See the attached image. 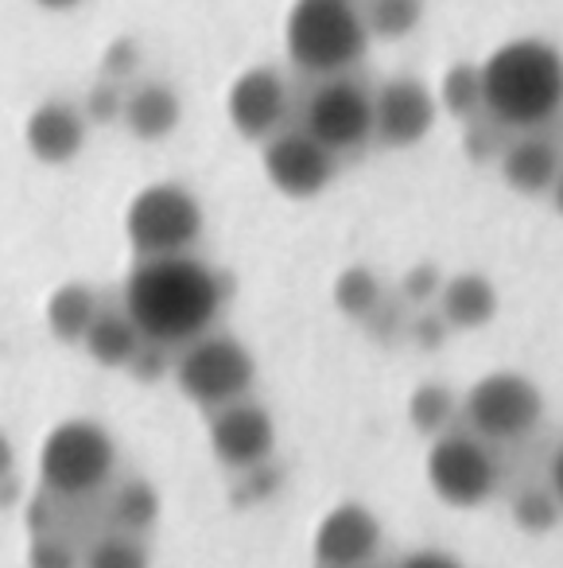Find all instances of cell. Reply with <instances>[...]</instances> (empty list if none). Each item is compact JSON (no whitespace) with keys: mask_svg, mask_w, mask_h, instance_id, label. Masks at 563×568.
<instances>
[{"mask_svg":"<svg viewBox=\"0 0 563 568\" xmlns=\"http://www.w3.org/2000/svg\"><path fill=\"white\" fill-rule=\"evenodd\" d=\"M125 316L136 324L144 343L187 347L203 339L226 304V281L195 253L144 257L133 265L125 288Z\"/></svg>","mask_w":563,"mask_h":568,"instance_id":"obj_1","label":"cell"},{"mask_svg":"<svg viewBox=\"0 0 563 568\" xmlns=\"http://www.w3.org/2000/svg\"><path fill=\"white\" fill-rule=\"evenodd\" d=\"M485 118L505 133H540L563 110V55L547 40H509L482 63Z\"/></svg>","mask_w":563,"mask_h":568,"instance_id":"obj_2","label":"cell"},{"mask_svg":"<svg viewBox=\"0 0 563 568\" xmlns=\"http://www.w3.org/2000/svg\"><path fill=\"white\" fill-rule=\"evenodd\" d=\"M284 48L296 71L311 79H338L361 63L369 28L358 0H296L284 24Z\"/></svg>","mask_w":563,"mask_h":568,"instance_id":"obj_3","label":"cell"},{"mask_svg":"<svg viewBox=\"0 0 563 568\" xmlns=\"http://www.w3.org/2000/svg\"><path fill=\"white\" fill-rule=\"evenodd\" d=\"M117 471V440L98 420L71 417L55 425L40 452V479L55 498H86Z\"/></svg>","mask_w":563,"mask_h":568,"instance_id":"obj_4","label":"cell"},{"mask_svg":"<svg viewBox=\"0 0 563 568\" xmlns=\"http://www.w3.org/2000/svg\"><path fill=\"white\" fill-rule=\"evenodd\" d=\"M125 237L136 261L191 253L203 237V206L183 183H149L133 195L125 211Z\"/></svg>","mask_w":563,"mask_h":568,"instance_id":"obj_5","label":"cell"},{"mask_svg":"<svg viewBox=\"0 0 563 568\" xmlns=\"http://www.w3.org/2000/svg\"><path fill=\"white\" fill-rule=\"evenodd\" d=\"M172 378L183 397L214 413L249 394L257 363L249 347L234 335H203L183 347V355L172 363Z\"/></svg>","mask_w":563,"mask_h":568,"instance_id":"obj_6","label":"cell"},{"mask_svg":"<svg viewBox=\"0 0 563 568\" xmlns=\"http://www.w3.org/2000/svg\"><path fill=\"white\" fill-rule=\"evenodd\" d=\"M467 428L485 444H516L536 433L544 420V394L529 374L493 371L470 386L467 402Z\"/></svg>","mask_w":563,"mask_h":568,"instance_id":"obj_7","label":"cell"},{"mask_svg":"<svg viewBox=\"0 0 563 568\" xmlns=\"http://www.w3.org/2000/svg\"><path fill=\"white\" fill-rule=\"evenodd\" d=\"M423 471H428V487L436 490V498H443L454 510H474V506L490 503L498 490L493 448L478 440L470 428L436 436L428 459H423Z\"/></svg>","mask_w":563,"mask_h":568,"instance_id":"obj_8","label":"cell"},{"mask_svg":"<svg viewBox=\"0 0 563 568\" xmlns=\"http://www.w3.org/2000/svg\"><path fill=\"white\" fill-rule=\"evenodd\" d=\"M304 133H311L335 156L338 152L361 149L373 136V94L361 82H354L350 74L323 79L307 94Z\"/></svg>","mask_w":563,"mask_h":568,"instance_id":"obj_9","label":"cell"},{"mask_svg":"<svg viewBox=\"0 0 563 568\" xmlns=\"http://www.w3.org/2000/svg\"><path fill=\"white\" fill-rule=\"evenodd\" d=\"M265 175L280 195L288 199H315L335 180V152L323 149L304 129H280L260 152Z\"/></svg>","mask_w":563,"mask_h":568,"instance_id":"obj_10","label":"cell"},{"mask_svg":"<svg viewBox=\"0 0 563 568\" xmlns=\"http://www.w3.org/2000/svg\"><path fill=\"white\" fill-rule=\"evenodd\" d=\"M211 452L234 471H257L276 452V425L265 405L234 402L211 413Z\"/></svg>","mask_w":563,"mask_h":568,"instance_id":"obj_11","label":"cell"},{"mask_svg":"<svg viewBox=\"0 0 563 568\" xmlns=\"http://www.w3.org/2000/svg\"><path fill=\"white\" fill-rule=\"evenodd\" d=\"M436 94L412 74H400L373 94V136L385 149H412L436 125Z\"/></svg>","mask_w":563,"mask_h":568,"instance_id":"obj_12","label":"cell"},{"mask_svg":"<svg viewBox=\"0 0 563 568\" xmlns=\"http://www.w3.org/2000/svg\"><path fill=\"white\" fill-rule=\"evenodd\" d=\"M288 82L280 79L276 67H249L234 79L226 94L229 125L245 136V141H273L284 129L288 118Z\"/></svg>","mask_w":563,"mask_h":568,"instance_id":"obj_13","label":"cell"},{"mask_svg":"<svg viewBox=\"0 0 563 568\" xmlns=\"http://www.w3.org/2000/svg\"><path fill=\"white\" fill-rule=\"evenodd\" d=\"M377 549H381V521L361 503H338L315 529L319 568H366Z\"/></svg>","mask_w":563,"mask_h":568,"instance_id":"obj_14","label":"cell"},{"mask_svg":"<svg viewBox=\"0 0 563 568\" xmlns=\"http://www.w3.org/2000/svg\"><path fill=\"white\" fill-rule=\"evenodd\" d=\"M86 113L66 98H48L24 121V144L40 164L63 168L86 149Z\"/></svg>","mask_w":563,"mask_h":568,"instance_id":"obj_15","label":"cell"},{"mask_svg":"<svg viewBox=\"0 0 563 568\" xmlns=\"http://www.w3.org/2000/svg\"><path fill=\"white\" fill-rule=\"evenodd\" d=\"M501 180L516 191V195H547L552 183L563 172V156L555 149L552 136L544 133H516L513 141H505L498 156Z\"/></svg>","mask_w":563,"mask_h":568,"instance_id":"obj_16","label":"cell"},{"mask_svg":"<svg viewBox=\"0 0 563 568\" xmlns=\"http://www.w3.org/2000/svg\"><path fill=\"white\" fill-rule=\"evenodd\" d=\"M183 102L167 82H141L133 94H125V129L144 144H160L180 129Z\"/></svg>","mask_w":563,"mask_h":568,"instance_id":"obj_17","label":"cell"},{"mask_svg":"<svg viewBox=\"0 0 563 568\" xmlns=\"http://www.w3.org/2000/svg\"><path fill=\"white\" fill-rule=\"evenodd\" d=\"M498 312V288L490 276L482 273H459L443 281L439 293V316L451 332H478L485 327Z\"/></svg>","mask_w":563,"mask_h":568,"instance_id":"obj_18","label":"cell"},{"mask_svg":"<svg viewBox=\"0 0 563 568\" xmlns=\"http://www.w3.org/2000/svg\"><path fill=\"white\" fill-rule=\"evenodd\" d=\"M86 355L98 366H110V371H125L133 366V358L141 355L144 335L136 332V324L125 316V308H102L90 324L86 339H82Z\"/></svg>","mask_w":563,"mask_h":568,"instance_id":"obj_19","label":"cell"},{"mask_svg":"<svg viewBox=\"0 0 563 568\" xmlns=\"http://www.w3.org/2000/svg\"><path fill=\"white\" fill-rule=\"evenodd\" d=\"M98 312L102 308H98V296L90 284H82V281L59 284L48 301V327L59 343H82Z\"/></svg>","mask_w":563,"mask_h":568,"instance_id":"obj_20","label":"cell"},{"mask_svg":"<svg viewBox=\"0 0 563 568\" xmlns=\"http://www.w3.org/2000/svg\"><path fill=\"white\" fill-rule=\"evenodd\" d=\"M160 518V495L152 483L144 479H125L117 490H113V503H110V521L117 534L129 537H141L156 526Z\"/></svg>","mask_w":563,"mask_h":568,"instance_id":"obj_21","label":"cell"},{"mask_svg":"<svg viewBox=\"0 0 563 568\" xmlns=\"http://www.w3.org/2000/svg\"><path fill=\"white\" fill-rule=\"evenodd\" d=\"M439 105L454 121H474L485 113V87H482V63H451L439 82Z\"/></svg>","mask_w":563,"mask_h":568,"instance_id":"obj_22","label":"cell"},{"mask_svg":"<svg viewBox=\"0 0 563 568\" xmlns=\"http://www.w3.org/2000/svg\"><path fill=\"white\" fill-rule=\"evenodd\" d=\"M385 301V288H381V276L366 265H354L346 268L342 276L335 281V308L350 320H373L381 312Z\"/></svg>","mask_w":563,"mask_h":568,"instance_id":"obj_23","label":"cell"},{"mask_svg":"<svg viewBox=\"0 0 563 568\" xmlns=\"http://www.w3.org/2000/svg\"><path fill=\"white\" fill-rule=\"evenodd\" d=\"M454 413H459V402H454V394L443 382H423V386L408 397V420H412L416 433L431 436V440L447 433Z\"/></svg>","mask_w":563,"mask_h":568,"instance_id":"obj_24","label":"cell"},{"mask_svg":"<svg viewBox=\"0 0 563 568\" xmlns=\"http://www.w3.org/2000/svg\"><path fill=\"white\" fill-rule=\"evenodd\" d=\"M361 17H366L369 40H405L420 28L423 4L420 0H366L361 4Z\"/></svg>","mask_w":563,"mask_h":568,"instance_id":"obj_25","label":"cell"},{"mask_svg":"<svg viewBox=\"0 0 563 568\" xmlns=\"http://www.w3.org/2000/svg\"><path fill=\"white\" fill-rule=\"evenodd\" d=\"M82 568H152V560L141 537L110 534L98 545H90V552L82 557Z\"/></svg>","mask_w":563,"mask_h":568,"instance_id":"obj_26","label":"cell"},{"mask_svg":"<svg viewBox=\"0 0 563 568\" xmlns=\"http://www.w3.org/2000/svg\"><path fill=\"white\" fill-rule=\"evenodd\" d=\"M560 498L552 495V487L547 490H521L513 503V518L521 529H529V534H547V529L560 521Z\"/></svg>","mask_w":563,"mask_h":568,"instance_id":"obj_27","label":"cell"},{"mask_svg":"<svg viewBox=\"0 0 563 568\" xmlns=\"http://www.w3.org/2000/svg\"><path fill=\"white\" fill-rule=\"evenodd\" d=\"M82 113H86V121H94V125H113V121H121V113H125V90H121V82H94V87L86 90V105H82Z\"/></svg>","mask_w":563,"mask_h":568,"instance_id":"obj_28","label":"cell"},{"mask_svg":"<svg viewBox=\"0 0 563 568\" xmlns=\"http://www.w3.org/2000/svg\"><path fill=\"white\" fill-rule=\"evenodd\" d=\"M501 133H505V129L493 125V121L482 113V118L467 121V133H462V149H467V156L478 160V164H485V160H498L501 149H505Z\"/></svg>","mask_w":563,"mask_h":568,"instance_id":"obj_29","label":"cell"},{"mask_svg":"<svg viewBox=\"0 0 563 568\" xmlns=\"http://www.w3.org/2000/svg\"><path fill=\"white\" fill-rule=\"evenodd\" d=\"M439 293H443V276H439L436 265L408 268L405 281H400V296H405L408 304H416V308H428V304H436Z\"/></svg>","mask_w":563,"mask_h":568,"instance_id":"obj_30","label":"cell"},{"mask_svg":"<svg viewBox=\"0 0 563 568\" xmlns=\"http://www.w3.org/2000/svg\"><path fill=\"white\" fill-rule=\"evenodd\" d=\"M102 71L110 82H121V79H133L141 71V43L133 36H117V40L105 48L102 55Z\"/></svg>","mask_w":563,"mask_h":568,"instance_id":"obj_31","label":"cell"},{"mask_svg":"<svg viewBox=\"0 0 563 568\" xmlns=\"http://www.w3.org/2000/svg\"><path fill=\"white\" fill-rule=\"evenodd\" d=\"M28 568H82V557L59 537H40L28 552Z\"/></svg>","mask_w":563,"mask_h":568,"instance_id":"obj_32","label":"cell"},{"mask_svg":"<svg viewBox=\"0 0 563 568\" xmlns=\"http://www.w3.org/2000/svg\"><path fill=\"white\" fill-rule=\"evenodd\" d=\"M397 568H467L454 552H443V549H416L400 560Z\"/></svg>","mask_w":563,"mask_h":568,"instance_id":"obj_33","label":"cell"},{"mask_svg":"<svg viewBox=\"0 0 563 568\" xmlns=\"http://www.w3.org/2000/svg\"><path fill=\"white\" fill-rule=\"evenodd\" d=\"M447 332H451V327L443 324V316H420V320H416V339H420L423 347H431V343H439Z\"/></svg>","mask_w":563,"mask_h":568,"instance_id":"obj_34","label":"cell"},{"mask_svg":"<svg viewBox=\"0 0 563 568\" xmlns=\"http://www.w3.org/2000/svg\"><path fill=\"white\" fill-rule=\"evenodd\" d=\"M12 467H17V448H12V440L4 433H0V483L9 479Z\"/></svg>","mask_w":563,"mask_h":568,"instance_id":"obj_35","label":"cell"},{"mask_svg":"<svg viewBox=\"0 0 563 568\" xmlns=\"http://www.w3.org/2000/svg\"><path fill=\"white\" fill-rule=\"evenodd\" d=\"M547 487H552V495L560 498V510H563V452H555L552 467H547Z\"/></svg>","mask_w":563,"mask_h":568,"instance_id":"obj_36","label":"cell"},{"mask_svg":"<svg viewBox=\"0 0 563 568\" xmlns=\"http://www.w3.org/2000/svg\"><path fill=\"white\" fill-rule=\"evenodd\" d=\"M35 4L48 12H71V9H79L82 0H35Z\"/></svg>","mask_w":563,"mask_h":568,"instance_id":"obj_37","label":"cell"},{"mask_svg":"<svg viewBox=\"0 0 563 568\" xmlns=\"http://www.w3.org/2000/svg\"><path fill=\"white\" fill-rule=\"evenodd\" d=\"M547 195H552V206H555V211L563 214V172H560V180L552 183V191H547Z\"/></svg>","mask_w":563,"mask_h":568,"instance_id":"obj_38","label":"cell"}]
</instances>
